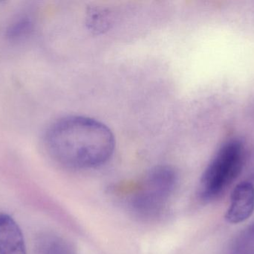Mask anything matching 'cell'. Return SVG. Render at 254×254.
I'll return each mask as SVG.
<instances>
[{"mask_svg": "<svg viewBox=\"0 0 254 254\" xmlns=\"http://www.w3.org/2000/svg\"><path fill=\"white\" fill-rule=\"evenodd\" d=\"M0 254H26L22 231L7 214H0Z\"/></svg>", "mask_w": 254, "mask_h": 254, "instance_id": "cell-5", "label": "cell"}, {"mask_svg": "<svg viewBox=\"0 0 254 254\" xmlns=\"http://www.w3.org/2000/svg\"><path fill=\"white\" fill-rule=\"evenodd\" d=\"M35 252L37 254H77L72 245L52 233H43L37 237Z\"/></svg>", "mask_w": 254, "mask_h": 254, "instance_id": "cell-6", "label": "cell"}, {"mask_svg": "<svg viewBox=\"0 0 254 254\" xmlns=\"http://www.w3.org/2000/svg\"><path fill=\"white\" fill-rule=\"evenodd\" d=\"M111 130L92 118L66 116L51 124L45 134L48 154L58 164L71 169H89L105 164L114 152Z\"/></svg>", "mask_w": 254, "mask_h": 254, "instance_id": "cell-1", "label": "cell"}, {"mask_svg": "<svg viewBox=\"0 0 254 254\" xmlns=\"http://www.w3.org/2000/svg\"><path fill=\"white\" fill-rule=\"evenodd\" d=\"M177 174L169 166L152 169L133 189L130 205L143 218L158 216L165 207L177 183Z\"/></svg>", "mask_w": 254, "mask_h": 254, "instance_id": "cell-3", "label": "cell"}, {"mask_svg": "<svg viewBox=\"0 0 254 254\" xmlns=\"http://www.w3.org/2000/svg\"><path fill=\"white\" fill-rule=\"evenodd\" d=\"M254 213V184L244 180L234 188L225 219L231 224L247 221Z\"/></svg>", "mask_w": 254, "mask_h": 254, "instance_id": "cell-4", "label": "cell"}, {"mask_svg": "<svg viewBox=\"0 0 254 254\" xmlns=\"http://www.w3.org/2000/svg\"><path fill=\"white\" fill-rule=\"evenodd\" d=\"M34 26V18L31 14L20 13L9 22L4 30V36L10 42L22 41L31 35Z\"/></svg>", "mask_w": 254, "mask_h": 254, "instance_id": "cell-7", "label": "cell"}, {"mask_svg": "<svg viewBox=\"0 0 254 254\" xmlns=\"http://www.w3.org/2000/svg\"><path fill=\"white\" fill-rule=\"evenodd\" d=\"M246 161L243 143L231 140L215 154L201 175L198 196L204 202L220 198L241 174Z\"/></svg>", "mask_w": 254, "mask_h": 254, "instance_id": "cell-2", "label": "cell"}, {"mask_svg": "<svg viewBox=\"0 0 254 254\" xmlns=\"http://www.w3.org/2000/svg\"><path fill=\"white\" fill-rule=\"evenodd\" d=\"M228 254H254V222L243 228L233 239Z\"/></svg>", "mask_w": 254, "mask_h": 254, "instance_id": "cell-8", "label": "cell"}]
</instances>
